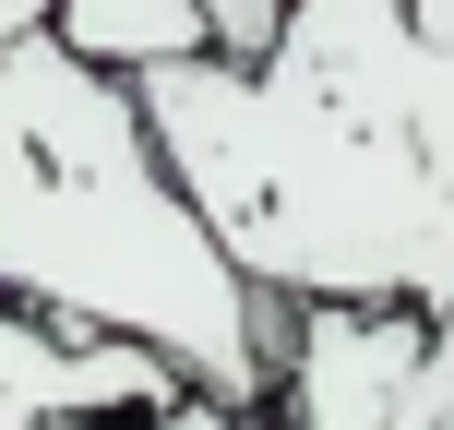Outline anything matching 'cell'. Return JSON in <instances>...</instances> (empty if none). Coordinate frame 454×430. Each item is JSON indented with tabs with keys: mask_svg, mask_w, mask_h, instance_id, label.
Segmentation results:
<instances>
[{
	"mask_svg": "<svg viewBox=\"0 0 454 430\" xmlns=\"http://www.w3.org/2000/svg\"><path fill=\"white\" fill-rule=\"evenodd\" d=\"M48 36L84 72H120V84L204 60V12H192V0H48Z\"/></svg>",
	"mask_w": 454,
	"mask_h": 430,
	"instance_id": "obj_5",
	"label": "cell"
},
{
	"mask_svg": "<svg viewBox=\"0 0 454 430\" xmlns=\"http://www.w3.org/2000/svg\"><path fill=\"white\" fill-rule=\"evenodd\" d=\"M431 311H371V299H299L275 335V430H395Z\"/></svg>",
	"mask_w": 454,
	"mask_h": 430,
	"instance_id": "obj_3",
	"label": "cell"
},
{
	"mask_svg": "<svg viewBox=\"0 0 454 430\" xmlns=\"http://www.w3.org/2000/svg\"><path fill=\"white\" fill-rule=\"evenodd\" d=\"M168 383V359L120 335H60V323L0 299V430H96V418H144Z\"/></svg>",
	"mask_w": 454,
	"mask_h": 430,
	"instance_id": "obj_4",
	"label": "cell"
},
{
	"mask_svg": "<svg viewBox=\"0 0 454 430\" xmlns=\"http://www.w3.org/2000/svg\"><path fill=\"white\" fill-rule=\"evenodd\" d=\"M36 24H48V0H0V48H12V36H36Z\"/></svg>",
	"mask_w": 454,
	"mask_h": 430,
	"instance_id": "obj_10",
	"label": "cell"
},
{
	"mask_svg": "<svg viewBox=\"0 0 454 430\" xmlns=\"http://www.w3.org/2000/svg\"><path fill=\"white\" fill-rule=\"evenodd\" d=\"M192 12H204V60H263L275 48V24H287V0H192Z\"/></svg>",
	"mask_w": 454,
	"mask_h": 430,
	"instance_id": "obj_6",
	"label": "cell"
},
{
	"mask_svg": "<svg viewBox=\"0 0 454 430\" xmlns=\"http://www.w3.org/2000/svg\"><path fill=\"white\" fill-rule=\"evenodd\" d=\"M407 24H419L431 48H454V0H407Z\"/></svg>",
	"mask_w": 454,
	"mask_h": 430,
	"instance_id": "obj_9",
	"label": "cell"
},
{
	"mask_svg": "<svg viewBox=\"0 0 454 430\" xmlns=\"http://www.w3.org/2000/svg\"><path fill=\"white\" fill-rule=\"evenodd\" d=\"M0 299L60 335H120L215 407H275L287 299L239 287L215 227L168 180L132 84L84 72L60 36L0 48Z\"/></svg>",
	"mask_w": 454,
	"mask_h": 430,
	"instance_id": "obj_2",
	"label": "cell"
},
{
	"mask_svg": "<svg viewBox=\"0 0 454 430\" xmlns=\"http://www.w3.org/2000/svg\"><path fill=\"white\" fill-rule=\"evenodd\" d=\"M395 430H454V311H431V359H419L407 407H395Z\"/></svg>",
	"mask_w": 454,
	"mask_h": 430,
	"instance_id": "obj_7",
	"label": "cell"
},
{
	"mask_svg": "<svg viewBox=\"0 0 454 430\" xmlns=\"http://www.w3.org/2000/svg\"><path fill=\"white\" fill-rule=\"evenodd\" d=\"M132 108L239 287L454 311V48L407 0H287L251 72L180 60Z\"/></svg>",
	"mask_w": 454,
	"mask_h": 430,
	"instance_id": "obj_1",
	"label": "cell"
},
{
	"mask_svg": "<svg viewBox=\"0 0 454 430\" xmlns=\"http://www.w3.org/2000/svg\"><path fill=\"white\" fill-rule=\"evenodd\" d=\"M120 430H275V407H251V418H239V407H215V395H192V383H180V395H156V407L120 418Z\"/></svg>",
	"mask_w": 454,
	"mask_h": 430,
	"instance_id": "obj_8",
	"label": "cell"
}]
</instances>
